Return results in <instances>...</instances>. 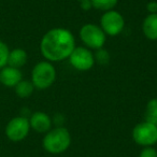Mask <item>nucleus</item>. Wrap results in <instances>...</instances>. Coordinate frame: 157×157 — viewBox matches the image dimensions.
<instances>
[{"label":"nucleus","mask_w":157,"mask_h":157,"mask_svg":"<svg viewBox=\"0 0 157 157\" xmlns=\"http://www.w3.org/2000/svg\"><path fill=\"white\" fill-rule=\"evenodd\" d=\"M75 48V40L69 30L54 28L43 36L40 43V51L44 58L50 61H60L69 58Z\"/></svg>","instance_id":"1"},{"label":"nucleus","mask_w":157,"mask_h":157,"mask_svg":"<svg viewBox=\"0 0 157 157\" xmlns=\"http://www.w3.org/2000/svg\"><path fill=\"white\" fill-rule=\"evenodd\" d=\"M71 143L70 132L63 127L52 129L43 138V147L51 154H60L68 150Z\"/></svg>","instance_id":"2"},{"label":"nucleus","mask_w":157,"mask_h":157,"mask_svg":"<svg viewBox=\"0 0 157 157\" xmlns=\"http://www.w3.org/2000/svg\"><path fill=\"white\" fill-rule=\"evenodd\" d=\"M56 80V70L48 61H40L33 67L31 72V82L38 90H46Z\"/></svg>","instance_id":"3"},{"label":"nucleus","mask_w":157,"mask_h":157,"mask_svg":"<svg viewBox=\"0 0 157 157\" xmlns=\"http://www.w3.org/2000/svg\"><path fill=\"white\" fill-rule=\"evenodd\" d=\"M80 38L90 48L99 50L105 43V33L95 24H85L80 30Z\"/></svg>","instance_id":"4"},{"label":"nucleus","mask_w":157,"mask_h":157,"mask_svg":"<svg viewBox=\"0 0 157 157\" xmlns=\"http://www.w3.org/2000/svg\"><path fill=\"white\" fill-rule=\"evenodd\" d=\"M132 139L142 146H151L157 142V125L150 122L138 124L132 130Z\"/></svg>","instance_id":"5"},{"label":"nucleus","mask_w":157,"mask_h":157,"mask_svg":"<svg viewBox=\"0 0 157 157\" xmlns=\"http://www.w3.org/2000/svg\"><path fill=\"white\" fill-rule=\"evenodd\" d=\"M101 29L105 31V35L117 36L123 31L125 27V21L122 14L114 10L105 12L100 20Z\"/></svg>","instance_id":"6"},{"label":"nucleus","mask_w":157,"mask_h":157,"mask_svg":"<svg viewBox=\"0 0 157 157\" xmlns=\"http://www.w3.org/2000/svg\"><path fill=\"white\" fill-rule=\"evenodd\" d=\"M30 129L29 120L24 116L14 117L8 123L6 127V135L8 139L13 142H20L27 137Z\"/></svg>","instance_id":"7"},{"label":"nucleus","mask_w":157,"mask_h":157,"mask_svg":"<svg viewBox=\"0 0 157 157\" xmlns=\"http://www.w3.org/2000/svg\"><path fill=\"white\" fill-rule=\"evenodd\" d=\"M70 63L72 67L80 71H87L94 66L95 57L93 53L86 48H74L69 56Z\"/></svg>","instance_id":"8"},{"label":"nucleus","mask_w":157,"mask_h":157,"mask_svg":"<svg viewBox=\"0 0 157 157\" xmlns=\"http://www.w3.org/2000/svg\"><path fill=\"white\" fill-rule=\"evenodd\" d=\"M22 72L17 68L6 66L0 70V83L7 87H15L22 81Z\"/></svg>","instance_id":"9"},{"label":"nucleus","mask_w":157,"mask_h":157,"mask_svg":"<svg viewBox=\"0 0 157 157\" xmlns=\"http://www.w3.org/2000/svg\"><path fill=\"white\" fill-rule=\"evenodd\" d=\"M29 125H30V128H33L35 131L43 133V132H48V130H51L52 121H51L50 116L46 113L38 111V112H35V113L30 116Z\"/></svg>","instance_id":"10"},{"label":"nucleus","mask_w":157,"mask_h":157,"mask_svg":"<svg viewBox=\"0 0 157 157\" xmlns=\"http://www.w3.org/2000/svg\"><path fill=\"white\" fill-rule=\"evenodd\" d=\"M142 30L147 39L157 40V13L148 14L144 18Z\"/></svg>","instance_id":"11"},{"label":"nucleus","mask_w":157,"mask_h":157,"mask_svg":"<svg viewBox=\"0 0 157 157\" xmlns=\"http://www.w3.org/2000/svg\"><path fill=\"white\" fill-rule=\"evenodd\" d=\"M27 53L23 48H14L10 51L9 58H8V66L20 69L26 63Z\"/></svg>","instance_id":"12"},{"label":"nucleus","mask_w":157,"mask_h":157,"mask_svg":"<svg viewBox=\"0 0 157 157\" xmlns=\"http://www.w3.org/2000/svg\"><path fill=\"white\" fill-rule=\"evenodd\" d=\"M33 82H29V81H21L17 85L15 86V92L17 94L18 97L21 98H27L29 97L33 92Z\"/></svg>","instance_id":"13"},{"label":"nucleus","mask_w":157,"mask_h":157,"mask_svg":"<svg viewBox=\"0 0 157 157\" xmlns=\"http://www.w3.org/2000/svg\"><path fill=\"white\" fill-rule=\"evenodd\" d=\"M145 121L157 125V98L151 99L146 105Z\"/></svg>","instance_id":"14"},{"label":"nucleus","mask_w":157,"mask_h":157,"mask_svg":"<svg viewBox=\"0 0 157 157\" xmlns=\"http://www.w3.org/2000/svg\"><path fill=\"white\" fill-rule=\"evenodd\" d=\"M90 2L94 9L107 12L117 5V0H90Z\"/></svg>","instance_id":"15"},{"label":"nucleus","mask_w":157,"mask_h":157,"mask_svg":"<svg viewBox=\"0 0 157 157\" xmlns=\"http://www.w3.org/2000/svg\"><path fill=\"white\" fill-rule=\"evenodd\" d=\"M10 50L5 42L0 41V69L8 65V58H9Z\"/></svg>","instance_id":"16"},{"label":"nucleus","mask_w":157,"mask_h":157,"mask_svg":"<svg viewBox=\"0 0 157 157\" xmlns=\"http://www.w3.org/2000/svg\"><path fill=\"white\" fill-rule=\"evenodd\" d=\"M94 57H95V60H97L101 65H105L110 60V55L108 53V51L102 50V48H99Z\"/></svg>","instance_id":"17"},{"label":"nucleus","mask_w":157,"mask_h":157,"mask_svg":"<svg viewBox=\"0 0 157 157\" xmlns=\"http://www.w3.org/2000/svg\"><path fill=\"white\" fill-rule=\"evenodd\" d=\"M139 157H157V151L155 150L154 147L145 146V147L141 151Z\"/></svg>","instance_id":"18"},{"label":"nucleus","mask_w":157,"mask_h":157,"mask_svg":"<svg viewBox=\"0 0 157 157\" xmlns=\"http://www.w3.org/2000/svg\"><path fill=\"white\" fill-rule=\"evenodd\" d=\"M146 9L150 12V14L157 13V2L156 1H151V2H148L147 6H146Z\"/></svg>","instance_id":"19"},{"label":"nucleus","mask_w":157,"mask_h":157,"mask_svg":"<svg viewBox=\"0 0 157 157\" xmlns=\"http://www.w3.org/2000/svg\"><path fill=\"white\" fill-rule=\"evenodd\" d=\"M81 2V7L83 10H85V11H87V10H90V8H93L92 6V2H90V0H82V1H80Z\"/></svg>","instance_id":"20"},{"label":"nucleus","mask_w":157,"mask_h":157,"mask_svg":"<svg viewBox=\"0 0 157 157\" xmlns=\"http://www.w3.org/2000/svg\"><path fill=\"white\" fill-rule=\"evenodd\" d=\"M78 1H82V0H78Z\"/></svg>","instance_id":"21"}]
</instances>
